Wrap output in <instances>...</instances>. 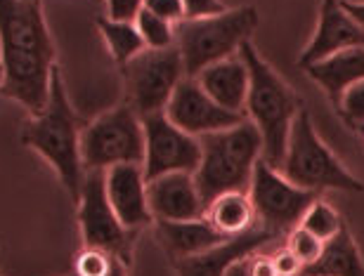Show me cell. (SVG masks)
<instances>
[{
    "mask_svg": "<svg viewBox=\"0 0 364 276\" xmlns=\"http://www.w3.org/2000/svg\"><path fill=\"white\" fill-rule=\"evenodd\" d=\"M203 217L225 236H239L258 224L249 192H230L218 196L206 206Z\"/></svg>",
    "mask_w": 364,
    "mask_h": 276,
    "instance_id": "21",
    "label": "cell"
},
{
    "mask_svg": "<svg viewBox=\"0 0 364 276\" xmlns=\"http://www.w3.org/2000/svg\"><path fill=\"white\" fill-rule=\"evenodd\" d=\"M26 3H41V0H26Z\"/></svg>",
    "mask_w": 364,
    "mask_h": 276,
    "instance_id": "36",
    "label": "cell"
},
{
    "mask_svg": "<svg viewBox=\"0 0 364 276\" xmlns=\"http://www.w3.org/2000/svg\"><path fill=\"white\" fill-rule=\"evenodd\" d=\"M298 227H303L305 231L315 234L319 241H329V238H333L341 231L343 220H341V215L329 206V203L317 199L308 210H305V215Z\"/></svg>",
    "mask_w": 364,
    "mask_h": 276,
    "instance_id": "23",
    "label": "cell"
},
{
    "mask_svg": "<svg viewBox=\"0 0 364 276\" xmlns=\"http://www.w3.org/2000/svg\"><path fill=\"white\" fill-rule=\"evenodd\" d=\"M256 7L244 5L215 17L182 19L176 24V48L185 64V76L196 78L210 64L239 55L258 26Z\"/></svg>",
    "mask_w": 364,
    "mask_h": 276,
    "instance_id": "5",
    "label": "cell"
},
{
    "mask_svg": "<svg viewBox=\"0 0 364 276\" xmlns=\"http://www.w3.org/2000/svg\"><path fill=\"white\" fill-rule=\"evenodd\" d=\"M21 128V144L46 158L53 165L60 182L74 201L81 196L85 168L81 158V128L78 116L71 109L60 69L55 67L50 81V97L41 114H31Z\"/></svg>",
    "mask_w": 364,
    "mask_h": 276,
    "instance_id": "2",
    "label": "cell"
},
{
    "mask_svg": "<svg viewBox=\"0 0 364 276\" xmlns=\"http://www.w3.org/2000/svg\"><path fill=\"white\" fill-rule=\"evenodd\" d=\"M249 199L256 213V222L282 238L301 224L305 210L317 201V194L289 182L282 170L272 168L260 158L251 177Z\"/></svg>",
    "mask_w": 364,
    "mask_h": 276,
    "instance_id": "9",
    "label": "cell"
},
{
    "mask_svg": "<svg viewBox=\"0 0 364 276\" xmlns=\"http://www.w3.org/2000/svg\"><path fill=\"white\" fill-rule=\"evenodd\" d=\"M0 64L5 69L0 94L41 114L55 71V43L41 3L0 0Z\"/></svg>",
    "mask_w": 364,
    "mask_h": 276,
    "instance_id": "1",
    "label": "cell"
},
{
    "mask_svg": "<svg viewBox=\"0 0 364 276\" xmlns=\"http://www.w3.org/2000/svg\"><path fill=\"white\" fill-rule=\"evenodd\" d=\"M3 85H5V69H3V64H0V90H3Z\"/></svg>",
    "mask_w": 364,
    "mask_h": 276,
    "instance_id": "35",
    "label": "cell"
},
{
    "mask_svg": "<svg viewBox=\"0 0 364 276\" xmlns=\"http://www.w3.org/2000/svg\"><path fill=\"white\" fill-rule=\"evenodd\" d=\"M156 236L173 263L182 258L199 255V253L213 248V245L230 238L220 234L206 217H199V220H182V222L156 220Z\"/></svg>",
    "mask_w": 364,
    "mask_h": 276,
    "instance_id": "18",
    "label": "cell"
},
{
    "mask_svg": "<svg viewBox=\"0 0 364 276\" xmlns=\"http://www.w3.org/2000/svg\"><path fill=\"white\" fill-rule=\"evenodd\" d=\"M303 276H364V260L346 224L336 236L324 241L322 255L305 267Z\"/></svg>",
    "mask_w": 364,
    "mask_h": 276,
    "instance_id": "20",
    "label": "cell"
},
{
    "mask_svg": "<svg viewBox=\"0 0 364 276\" xmlns=\"http://www.w3.org/2000/svg\"><path fill=\"white\" fill-rule=\"evenodd\" d=\"M362 135H364V130H362Z\"/></svg>",
    "mask_w": 364,
    "mask_h": 276,
    "instance_id": "37",
    "label": "cell"
},
{
    "mask_svg": "<svg viewBox=\"0 0 364 276\" xmlns=\"http://www.w3.org/2000/svg\"><path fill=\"white\" fill-rule=\"evenodd\" d=\"M119 258L109 255L97 248H83V253L76 260V274L74 276H107L114 270Z\"/></svg>",
    "mask_w": 364,
    "mask_h": 276,
    "instance_id": "28",
    "label": "cell"
},
{
    "mask_svg": "<svg viewBox=\"0 0 364 276\" xmlns=\"http://www.w3.org/2000/svg\"><path fill=\"white\" fill-rule=\"evenodd\" d=\"M144 10H149L151 14H156V17H161L173 26L185 19L182 0H144Z\"/></svg>",
    "mask_w": 364,
    "mask_h": 276,
    "instance_id": "29",
    "label": "cell"
},
{
    "mask_svg": "<svg viewBox=\"0 0 364 276\" xmlns=\"http://www.w3.org/2000/svg\"><path fill=\"white\" fill-rule=\"evenodd\" d=\"M164 114L168 116V121H173L180 130H185V133L192 137L218 133V130L232 128L246 118L242 114H232L228 109H223L220 104H215V101L203 92L199 81L189 76H185L178 83V88L171 94Z\"/></svg>",
    "mask_w": 364,
    "mask_h": 276,
    "instance_id": "12",
    "label": "cell"
},
{
    "mask_svg": "<svg viewBox=\"0 0 364 276\" xmlns=\"http://www.w3.org/2000/svg\"><path fill=\"white\" fill-rule=\"evenodd\" d=\"M201 161L194 170L203 203L230 192H249L256 163L263 158V137L249 118L218 133L201 135Z\"/></svg>",
    "mask_w": 364,
    "mask_h": 276,
    "instance_id": "4",
    "label": "cell"
},
{
    "mask_svg": "<svg viewBox=\"0 0 364 276\" xmlns=\"http://www.w3.org/2000/svg\"><path fill=\"white\" fill-rule=\"evenodd\" d=\"M239 55L249 69V94L244 111L263 137V161L279 170L287 154L291 123L303 111V99L258 55L251 40L244 43Z\"/></svg>",
    "mask_w": 364,
    "mask_h": 276,
    "instance_id": "3",
    "label": "cell"
},
{
    "mask_svg": "<svg viewBox=\"0 0 364 276\" xmlns=\"http://www.w3.org/2000/svg\"><path fill=\"white\" fill-rule=\"evenodd\" d=\"M279 170L289 182L301 189H310L315 194L324 192V189H338V192L350 194L364 192L360 180L350 175L338 163V158L324 147L305 109L291 123L287 154H284Z\"/></svg>",
    "mask_w": 364,
    "mask_h": 276,
    "instance_id": "6",
    "label": "cell"
},
{
    "mask_svg": "<svg viewBox=\"0 0 364 276\" xmlns=\"http://www.w3.org/2000/svg\"><path fill=\"white\" fill-rule=\"evenodd\" d=\"M350 48H364V28L346 12L341 0H322L315 38L303 50L301 67L308 69L312 64Z\"/></svg>",
    "mask_w": 364,
    "mask_h": 276,
    "instance_id": "14",
    "label": "cell"
},
{
    "mask_svg": "<svg viewBox=\"0 0 364 276\" xmlns=\"http://www.w3.org/2000/svg\"><path fill=\"white\" fill-rule=\"evenodd\" d=\"M336 111L341 114V118H343L353 130H360L362 133L364 130V81L343 92Z\"/></svg>",
    "mask_w": 364,
    "mask_h": 276,
    "instance_id": "26",
    "label": "cell"
},
{
    "mask_svg": "<svg viewBox=\"0 0 364 276\" xmlns=\"http://www.w3.org/2000/svg\"><path fill=\"white\" fill-rule=\"evenodd\" d=\"M196 81L215 104L228 109L232 114H244L246 94H249V69L242 55L228 57V60L210 64L196 76Z\"/></svg>",
    "mask_w": 364,
    "mask_h": 276,
    "instance_id": "17",
    "label": "cell"
},
{
    "mask_svg": "<svg viewBox=\"0 0 364 276\" xmlns=\"http://www.w3.org/2000/svg\"><path fill=\"white\" fill-rule=\"evenodd\" d=\"M147 203L154 222L199 220L206 215V203L194 182V172H171L147 180Z\"/></svg>",
    "mask_w": 364,
    "mask_h": 276,
    "instance_id": "15",
    "label": "cell"
},
{
    "mask_svg": "<svg viewBox=\"0 0 364 276\" xmlns=\"http://www.w3.org/2000/svg\"><path fill=\"white\" fill-rule=\"evenodd\" d=\"M105 189L109 206L126 229L137 231L154 222L147 203V180L142 165L123 163L105 170Z\"/></svg>",
    "mask_w": 364,
    "mask_h": 276,
    "instance_id": "16",
    "label": "cell"
},
{
    "mask_svg": "<svg viewBox=\"0 0 364 276\" xmlns=\"http://www.w3.org/2000/svg\"><path fill=\"white\" fill-rule=\"evenodd\" d=\"M305 71L310 74L312 81L322 85V90L329 94L331 104L338 106L343 92L364 81V48L343 50V53H336L312 64Z\"/></svg>",
    "mask_w": 364,
    "mask_h": 276,
    "instance_id": "19",
    "label": "cell"
},
{
    "mask_svg": "<svg viewBox=\"0 0 364 276\" xmlns=\"http://www.w3.org/2000/svg\"><path fill=\"white\" fill-rule=\"evenodd\" d=\"M277 241H279V236L256 224L244 234L230 236L228 241L218 243L213 248L199 253V255L176 260V270L180 276H223L239 260H244L256 250L270 248Z\"/></svg>",
    "mask_w": 364,
    "mask_h": 276,
    "instance_id": "13",
    "label": "cell"
},
{
    "mask_svg": "<svg viewBox=\"0 0 364 276\" xmlns=\"http://www.w3.org/2000/svg\"><path fill=\"white\" fill-rule=\"evenodd\" d=\"M341 5H343L346 12L350 14V17L364 28V3H355V0H341Z\"/></svg>",
    "mask_w": 364,
    "mask_h": 276,
    "instance_id": "33",
    "label": "cell"
},
{
    "mask_svg": "<svg viewBox=\"0 0 364 276\" xmlns=\"http://www.w3.org/2000/svg\"><path fill=\"white\" fill-rule=\"evenodd\" d=\"M121 69L126 83V104L133 106L140 118L161 114L178 83L185 78V64L176 45L164 50L147 48Z\"/></svg>",
    "mask_w": 364,
    "mask_h": 276,
    "instance_id": "8",
    "label": "cell"
},
{
    "mask_svg": "<svg viewBox=\"0 0 364 276\" xmlns=\"http://www.w3.org/2000/svg\"><path fill=\"white\" fill-rule=\"evenodd\" d=\"M144 0H107V17L119 21H135Z\"/></svg>",
    "mask_w": 364,
    "mask_h": 276,
    "instance_id": "32",
    "label": "cell"
},
{
    "mask_svg": "<svg viewBox=\"0 0 364 276\" xmlns=\"http://www.w3.org/2000/svg\"><path fill=\"white\" fill-rule=\"evenodd\" d=\"M107 276H126V263H121V260H119V263L114 265V270L109 272Z\"/></svg>",
    "mask_w": 364,
    "mask_h": 276,
    "instance_id": "34",
    "label": "cell"
},
{
    "mask_svg": "<svg viewBox=\"0 0 364 276\" xmlns=\"http://www.w3.org/2000/svg\"><path fill=\"white\" fill-rule=\"evenodd\" d=\"M270 255H272V263L277 267V272H279V276H303V263L287 248V245L272 250Z\"/></svg>",
    "mask_w": 364,
    "mask_h": 276,
    "instance_id": "31",
    "label": "cell"
},
{
    "mask_svg": "<svg viewBox=\"0 0 364 276\" xmlns=\"http://www.w3.org/2000/svg\"><path fill=\"white\" fill-rule=\"evenodd\" d=\"M78 227H81L85 248L105 250L119 258L121 263H130L133 248V231L126 229L116 217L114 208L109 206L105 172L85 170V180L78 196Z\"/></svg>",
    "mask_w": 364,
    "mask_h": 276,
    "instance_id": "10",
    "label": "cell"
},
{
    "mask_svg": "<svg viewBox=\"0 0 364 276\" xmlns=\"http://www.w3.org/2000/svg\"><path fill=\"white\" fill-rule=\"evenodd\" d=\"M287 248L294 253L298 260H301L303 270H305V267L312 265L319 255H322L324 241H319L315 234L305 231L303 227H296V229H291L287 234Z\"/></svg>",
    "mask_w": 364,
    "mask_h": 276,
    "instance_id": "25",
    "label": "cell"
},
{
    "mask_svg": "<svg viewBox=\"0 0 364 276\" xmlns=\"http://www.w3.org/2000/svg\"><path fill=\"white\" fill-rule=\"evenodd\" d=\"M223 276H279L277 267L272 263V255L265 250H256L244 260H239L230 267Z\"/></svg>",
    "mask_w": 364,
    "mask_h": 276,
    "instance_id": "27",
    "label": "cell"
},
{
    "mask_svg": "<svg viewBox=\"0 0 364 276\" xmlns=\"http://www.w3.org/2000/svg\"><path fill=\"white\" fill-rule=\"evenodd\" d=\"M135 26L142 35L144 45L151 50H164L176 45V26L164 21L161 17H156V14H151L149 10H144V7L137 12Z\"/></svg>",
    "mask_w": 364,
    "mask_h": 276,
    "instance_id": "24",
    "label": "cell"
},
{
    "mask_svg": "<svg viewBox=\"0 0 364 276\" xmlns=\"http://www.w3.org/2000/svg\"><path fill=\"white\" fill-rule=\"evenodd\" d=\"M97 26H100L102 38L107 43V50L112 53L114 62L121 64V67L147 50L135 21H119V19L107 17V19H100Z\"/></svg>",
    "mask_w": 364,
    "mask_h": 276,
    "instance_id": "22",
    "label": "cell"
},
{
    "mask_svg": "<svg viewBox=\"0 0 364 276\" xmlns=\"http://www.w3.org/2000/svg\"><path fill=\"white\" fill-rule=\"evenodd\" d=\"M81 158L85 170L105 172L114 165L144 161L142 118L130 104L102 114L81 130Z\"/></svg>",
    "mask_w": 364,
    "mask_h": 276,
    "instance_id": "7",
    "label": "cell"
},
{
    "mask_svg": "<svg viewBox=\"0 0 364 276\" xmlns=\"http://www.w3.org/2000/svg\"><path fill=\"white\" fill-rule=\"evenodd\" d=\"M185 7V19H203V17H215L230 10L223 0H182Z\"/></svg>",
    "mask_w": 364,
    "mask_h": 276,
    "instance_id": "30",
    "label": "cell"
},
{
    "mask_svg": "<svg viewBox=\"0 0 364 276\" xmlns=\"http://www.w3.org/2000/svg\"><path fill=\"white\" fill-rule=\"evenodd\" d=\"M144 128V180H154L171 172H194L201 161L199 137L187 135L168 116L151 114L142 118Z\"/></svg>",
    "mask_w": 364,
    "mask_h": 276,
    "instance_id": "11",
    "label": "cell"
}]
</instances>
